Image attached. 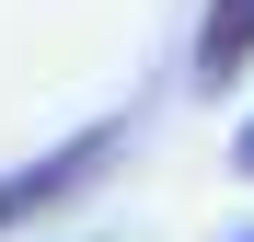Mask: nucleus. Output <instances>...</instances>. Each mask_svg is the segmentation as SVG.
Instances as JSON below:
<instances>
[{
	"label": "nucleus",
	"instance_id": "f257e3e1",
	"mask_svg": "<svg viewBox=\"0 0 254 242\" xmlns=\"http://www.w3.org/2000/svg\"><path fill=\"white\" fill-rule=\"evenodd\" d=\"M116 150H127V115H93V127H69L58 150H35L23 173H0V231H23V219H47V208H69V196H93Z\"/></svg>",
	"mask_w": 254,
	"mask_h": 242
},
{
	"label": "nucleus",
	"instance_id": "f03ea898",
	"mask_svg": "<svg viewBox=\"0 0 254 242\" xmlns=\"http://www.w3.org/2000/svg\"><path fill=\"white\" fill-rule=\"evenodd\" d=\"M185 69H196V93H208V104L231 93V81L254 69V0H208V12H196V47H185Z\"/></svg>",
	"mask_w": 254,
	"mask_h": 242
},
{
	"label": "nucleus",
	"instance_id": "7ed1b4c3",
	"mask_svg": "<svg viewBox=\"0 0 254 242\" xmlns=\"http://www.w3.org/2000/svg\"><path fill=\"white\" fill-rule=\"evenodd\" d=\"M231 173L254 185V115H243V127H231Z\"/></svg>",
	"mask_w": 254,
	"mask_h": 242
},
{
	"label": "nucleus",
	"instance_id": "20e7f679",
	"mask_svg": "<svg viewBox=\"0 0 254 242\" xmlns=\"http://www.w3.org/2000/svg\"><path fill=\"white\" fill-rule=\"evenodd\" d=\"M220 242H254V219H243V231H220Z\"/></svg>",
	"mask_w": 254,
	"mask_h": 242
}]
</instances>
